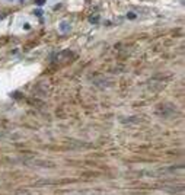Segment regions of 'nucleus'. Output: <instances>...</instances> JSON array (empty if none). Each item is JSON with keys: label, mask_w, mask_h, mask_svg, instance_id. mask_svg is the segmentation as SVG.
<instances>
[{"label": "nucleus", "mask_w": 185, "mask_h": 195, "mask_svg": "<svg viewBox=\"0 0 185 195\" xmlns=\"http://www.w3.org/2000/svg\"><path fill=\"white\" fill-rule=\"evenodd\" d=\"M45 3V0H37V4H39V6H42Z\"/></svg>", "instance_id": "4"}, {"label": "nucleus", "mask_w": 185, "mask_h": 195, "mask_svg": "<svg viewBox=\"0 0 185 195\" xmlns=\"http://www.w3.org/2000/svg\"><path fill=\"white\" fill-rule=\"evenodd\" d=\"M58 28H60V31H61L63 34H67V32L70 31V28H72V26H70V23H69V22H66V21H64V22H61V23H60V26H58Z\"/></svg>", "instance_id": "1"}, {"label": "nucleus", "mask_w": 185, "mask_h": 195, "mask_svg": "<svg viewBox=\"0 0 185 195\" xmlns=\"http://www.w3.org/2000/svg\"><path fill=\"white\" fill-rule=\"evenodd\" d=\"M136 18H137V15H136V13H133V12H128V13H127V19H130V21H134Z\"/></svg>", "instance_id": "2"}, {"label": "nucleus", "mask_w": 185, "mask_h": 195, "mask_svg": "<svg viewBox=\"0 0 185 195\" xmlns=\"http://www.w3.org/2000/svg\"><path fill=\"white\" fill-rule=\"evenodd\" d=\"M23 1H26V0H21V3H23Z\"/></svg>", "instance_id": "6"}, {"label": "nucleus", "mask_w": 185, "mask_h": 195, "mask_svg": "<svg viewBox=\"0 0 185 195\" xmlns=\"http://www.w3.org/2000/svg\"><path fill=\"white\" fill-rule=\"evenodd\" d=\"M23 28H25L26 31H29V29H31V25H29V23H25V25H23Z\"/></svg>", "instance_id": "3"}, {"label": "nucleus", "mask_w": 185, "mask_h": 195, "mask_svg": "<svg viewBox=\"0 0 185 195\" xmlns=\"http://www.w3.org/2000/svg\"><path fill=\"white\" fill-rule=\"evenodd\" d=\"M34 13H35V15H37V16H41V15H42V12H41V10H39V9H38V10H35V12H34Z\"/></svg>", "instance_id": "5"}, {"label": "nucleus", "mask_w": 185, "mask_h": 195, "mask_svg": "<svg viewBox=\"0 0 185 195\" xmlns=\"http://www.w3.org/2000/svg\"><path fill=\"white\" fill-rule=\"evenodd\" d=\"M9 1H13V0H9Z\"/></svg>", "instance_id": "7"}]
</instances>
